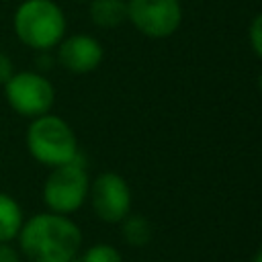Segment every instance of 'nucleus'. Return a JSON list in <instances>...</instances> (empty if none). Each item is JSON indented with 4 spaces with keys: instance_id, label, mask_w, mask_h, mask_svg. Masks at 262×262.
<instances>
[{
    "instance_id": "obj_1",
    "label": "nucleus",
    "mask_w": 262,
    "mask_h": 262,
    "mask_svg": "<svg viewBox=\"0 0 262 262\" xmlns=\"http://www.w3.org/2000/svg\"><path fill=\"white\" fill-rule=\"evenodd\" d=\"M16 239L31 262H70L82 248L80 227L68 215L51 211L25 219Z\"/></svg>"
},
{
    "instance_id": "obj_2",
    "label": "nucleus",
    "mask_w": 262,
    "mask_h": 262,
    "mask_svg": "<svg viewBox=\"0 0 262 262\" xmlns=\"http://www.w3.org/2000/svg\"><path fill=\"white\" fill-rule=\"evenodd\" d=\"M12 27L23 45L47 51L66 37V14L53 0H23L14 10Z\"/></svg>"
},
{
    "instance_id": "obj_3",
    "label": "nucleus",
    "mask_w": 262,
    "mask_h": 262,
    "mask_svg": "<svg viewBox=\"0 0 262 262\" xmlns=\"http://www.w3.org/2000/svg\"><path fill=\"white\" fill-rule=\"evenodd\" d=\"M25 141L33 160L47 168L63 166L80 156L74 129L61 117L51 113L31 119Z\"/></svg>"
},
{
    "instance_id": "obj_4",
    "label": "nucleus",
    "mask_w": 262,
    "mask_h": 262,
    "mask_svg": "<svg viewBox=\"0 0 262 262\" xmlns=\"http://www.w3.org/2000/svg\"><path fill=\"white\" fill-rule=\"evenodd\" d=\"M90 178L80 162V156L74 162L51 168L43 184V203L51 213L70 215L76 213L88 199Z\"/></svg>"
},
{
    "instance_id": "obj_5",
    "label": "nucleus",
    "mask_w": 262,
    "mask_h": 262,
    "mask_svg": "<svg viewBox=\"0 0 262 262\" xmlns=\"http://www.w3.org/2000/svg\"><path fill=\"white\" fill-rule=\"evenodd\" d=\"M2 88L8 106L25 119H37L41 115H47L55 102L53 84L39 72H14Z\"/></svg>"
},
{
    "instance_id": "obj_6",
    "label": "nucleus",
    "mask_w": 262,
    "mask_h": 262,
    "mask_svg": "<svg viewBox=\"0 0 262 262\" xmlns=\"http://www.w3.org/2000/svg\"><path fill=\"white\" fill-rule=\"evenodd\" d=\"M127 18L145 37L164 39L180 27L182 6L180 0H129Z\"/></svg>"
},
{
    "instance_id": "obj_7",
    "label": "nucleus",
    "mask_w": 262,
    "mask_h": 262,
    "mask_svg": "<svg viewBox=\"0 0 262 262\" xmlns=\"http://www.w3.org/2000/svg\"><path fill=\"white\" fill-rule=\"evenodd\" d=\"M90 205L104 223H121L131 213V188L117 172H102L90 182Z\"/></svg>"
},
{
    "instance_id": "obj_8",
    "label": "nucleus",
    "mask_w": 262,
    "mask_h": 262,
    "mask_svg": "<svg viewBox=\"0 0 262 262\" xmlns=\"http://www.w3.org/2000/svg\"><path fill=\"white\" fill-rule=\"evenodd\" d=\"M102 55H104V49L100 41L84 33L63 37L57 45L59 63L74 74H88L96 70L102 61Z\"/></svg>"
},
{
    "instance_id": "obj_9",
    "label": "nucleus",
    "mask_w": 262,
    "mask_h": 262,
    "mask_svg": "<svg viewBox=\"0 0 262 262\" xmlns=\"http://www.w3.org/2000/svg\"><path fill=\"white\" fill-rule=\"evenodd\" d=\"M23 223L25 215L16 199L0 190V244H10L16 239Z\"/></svg>"
},
{
    "instance_id": "obj_10",
    "label": "nucleus",
    "mask_w": 262,
    "mask_h": 262,
    "mask_svg": "<svg viewBox=\"0 0 262 262\" xmlns=\"http://www.w3.org/2000/svg\"><path fill=\"white\" fill-rule=\"evenodd\" d=\"M90 18L94 25L111 29L127 18V2L123 0H90Z\"/></svg>"
},
{
    "instance_id": "obj_11",
    "label": "nucleus",
    "mask_w": 262,
    "mask_h": 262,
    "mask_svg": "<svg viewBox=\"0 0 262 262\" xmlns=\"http://www.w3.org/2000/svg\"><path fill=\"white\" fill-rule=\"evenodd\" d=\"M123 237L129 246H145L151 239V225L141 215H127L123 221Z\"/></svg>"
},
{
    "instance_id": "obj_12",
    "label": "nucleus",
    "mask_w": 262,
    "mask_h": 262,
    "mask_svg": "<svg viewBox=\"0 0 262 262\" xmlns=\"http://www.w3.org/2000/svg\"><path fill=\"white\" fill-rule=\"evenodd\" d=\"M78 260L80 262H123L121 252L111 244H94Z\"/></svg>"
},
{
    "instance_id": "obj_13",
    "label": "nucleus",
    "mask_w": 262,
    "mask_h": 262,
    "mask_svg": "<svg viewBox=\"0 0 262 262\" xmlns=\"http://www.w3.org/2000/svg\"><path fill=\"white\" fill-rule=\"evenodd\" d=\"M250 43H252L254 53L262 59V12L250 25Z\"/></svg>"
},
{
    "instance_id": "obj_14",
    "label": "nucleus",
    "mask_w": 262,
    "mask_h": 262,
    "mask_svg": "<svg viewBox=\"0 0 262 262\" xmlns=\"http://www.w3.org/2000/svg\"><path fill=\"white\" fill-rule=\"evenodd\" d=\"M14 74V66H12V59L0 51V86H4Z\"/></svg>"
},
{
    "instance_id": "obj_15",
    "label": "nucleus",
    "mask_w": 262,
    "mask_h": 262,
    "mask_svg": "<svg viewBox=\"0 0 262 262\" xmlns=\"http://www.w3.org/2000/svg\"><path fill=\"white\" fill-rule=\"evenodd\" d=\"M0 262H20V256L10 244H0Z\"/></svg>"
},
{
    "instance_id": "obj_16",
    "label": "nucleus",
    "mask_w": 262,
    "mask_h": 262,
    "mask_svg": "<svg viewBox=\"0 0 262 262\" xmlns=\"http://www.w3.org/2000/svg\"><path fill=\"white\" fill-rule=\"evenodd\" d=\"M252 262H262V246H260L258 252L254 254V260H252Z\"/></svg>"
},
{
    "instance_id": "obj_17",
    "label": "nucleus",
    "mask_w": 262,
    "mask_h": 262,
    "mask_svg": "<svg viewBox=\"0 0 262 262\" xmlns=\"http://www.w3.org/2000/svg\"><path fill=\"white\" fill-rule=\"evenodd\" d=\"M258 88L262 90V72H260V76H258Z\"/></svg>"
},
{
    "instance_id": "obj_18",
    "label": "nucleus",
    "mask_w": 262,
    "mask_h": 262,
    "mask_svg": "<svg viewBox=\"0 0 262 262\" xmlns=\"http://www.w3.org/2000/svg\"><path fill=\"white\" fill-rule=\"evenodd\" d=\"M70 262H80V260H78V258H74V260H70Z\"/></svg>"
}]
</instances>
